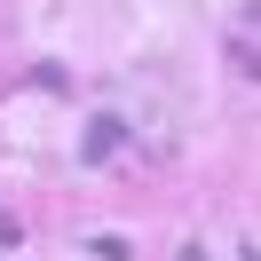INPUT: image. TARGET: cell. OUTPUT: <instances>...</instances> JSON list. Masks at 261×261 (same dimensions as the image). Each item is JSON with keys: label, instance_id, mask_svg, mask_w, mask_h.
Listing matches in <instances>:
<instances>
[{"label": "cell", "instance_id": "cell-1", "mask_svg": "<svg viewBox=\"0 0 261 261\" xmlns=\"http://www.w3.org/2000/svg\"><path fill=\"white\" fill-rule=\"evenodd\" d=\"M119 143H127V127H119V119H111V111H103V119H95V127H87V143H80V150H87V166H103V159H111V150H119Z\"/></svg>", "mask_w": 261, "mask_h": 261}]
</instances>
